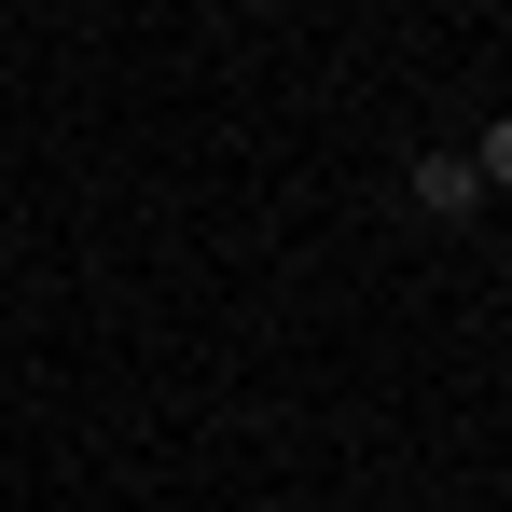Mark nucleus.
<instances>
[{
    "mask_svg": "<svg viewBox=\"0 0 512 512\" xmlns=\"http://www.w3.org/2000/svg\"><path fill=\"white\" fill-rule=\"evenodd\" d=\"M402 194H416V222H471V208H485L471 153H416V167H402Z\"/></svg>",
    "mask_w": 512,
    "mask_h": 512,
    "instance_id": "f257e3e1",
    "label": "nucleus"
},
{
    "mask_svg": "<svg viewBox=\"0 0 512 512\" xmlns=\"http://www.w3.org/2000/svg\"><path fill=\"white\" fill-rule=\"evenodd\" d=\"M471 180H485V194H512V111L485 125V153H471Z\"/></svg>",
    "mask_w": 512,
    "mask_h": 512,
    "instance_id": "f03ea898",
    "label": "nucleus"
}]
</instances>
